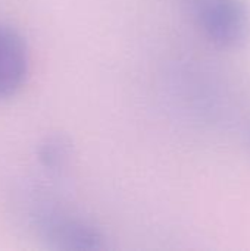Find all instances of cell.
Segmentation results:
<instances>
[{
    "mask_svg": "<svg viewBox=\"0 0 250 251\" xmlns=\"http://www.w3.org/2000/svg\"><path fill=\"white\" fill-rule=\"evenodd\" d=\"M208 40L222 49L240 47L250 34V10L245 0H187Z\"/></svg>",
    "mask_w": 250,
    "mask_h": 251,
    "instance_id": "obj_1",
    "label": "cell"
},
{
    "mask_svg": "<svg viewBox=\"0 0 250 251\" xmlns=\"http://www.w3.org/2000/svg\"><path fill=\"white\" fill-rule=\"evenodd\" d=\"M37 225L43 237L57 249L97 250L102 249V237L94 226L80 218L59 210H43L37 216Z\"/></svg>",
    "mask_w": 250,
    "mask_h": 251,
    "instance_id": "obj_2",
    "label": "cell"
},
{
    "mask_svg": "<svg viewBox=\"0 0 250 251\" xmlns=\"http://www.w3.org/2000/svg\"><path fill=\"white\" fill-rule=\"evenodd\" d=\"M28 49L24 38L0 22V99L13 96L28 74Z\"/></svg>",
    "mask_w": 250,
    "mask_h": 251,
    "instance_id": "obj_3",
    "label": "cell"
}]
</instances>
